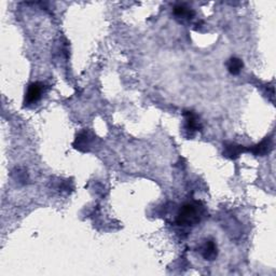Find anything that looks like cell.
Returning a JSON list of instances; mask_svg holds the SVG:
<instances>
[{
  "mask_svg": "<svg viewBox=\"0 0 276 276\" xmlns=\"http://www.w3.org/2000/svg\"><path fill=\"white\" fill-rule=\"evenodd\" d=\"M201 253L203 258L208 261H214L218 256V247L214 240H206L202 245Z\"/></svg>",
  "mask_w": 276,
  "mask_h": 276,
  "instance_id": "cell-5",
  "label": "cell"
},
{
  "mask_svg": "<svg viewBox=\"0 0 276 276\" xmlns=\"http://www.w3.org/2000/svg\"><path fill=\"white\" fill-rule=\"evenodd\" d=\"M227 70L231 75H239L244 67V63L239 57H231L227 63Z\"/></svg>",
  "mask_w": 276,
  "mask_h": 276,
  "instance_id": "cell-8",
  "label": "cell"
},
{
  "mask_svg": "<svg viewBox=\"0 0 276 276\" xmlns=\"http://www.w3.org/2000/svg\"><path fill=\"white\" fill-rule=\"evenodd\" d=\"M245 151H247L246 147L234 143H227L224 146V156L231 160H235L237 158H240L241 154Z\"/></svg>",
  "mask_w": 276,
  "mask_h": 276,
  "instance_id": "cell-6",
  "label": "cell"
},
{
  "mask_svg": "<svg viewBox=\"0 0 276 276\" xmlns=\"http://www.w3.org/2000/svg\"><path fill=\"white\" fill-rule=\"evenodd\" d=\"M74 146L77 149L82 150V151H85L86 147L90 146V137H89L88 133H85V132L80 133L78 135V137H77V139H76Z\"/></svg>",
  "mask_w": 276,
  "mask_h": 276,
  "instance_id": "cell-9",
  "label": "cell"
},
{
  "mask_svg": "<svg viewBox=\"0 0 276 276\" xmlns=\"http://www.w3.org/2000/svg\"><path fill=\"white\" fill-rule=\"evenodd\" d=\"M43 93V84L40 82H32L28 85L25 99H24V105L25 106H32L39 101Z\"/></svg>",
  "mask_w": 276,
  "mask_h": 276,
  "instance_id": "cell-3",
  "label": "cell"
},
{
  "mask_svg": "<svg viewBox=\"0 0 276 276\" xmlns=\"http://www.w3.org/2000/svg\"><path fill=\"white\" fill-rule=\"evenodd\" d=\"M174 16L180 20H192L195 16V12L192 10L191 8H189L185 4H177L174 7Z\"/></svg>",
  "mask_w": 276,
  "mask_h": 276,
  "instance_id": "cell-7",
  "label": "cell"
},
{
  "mask_svg": "<svg viewBox=\"0 0 276 276\" xmlns=\"http://www.w3.org/2000/svg\"><path fill=\"white\" fill-rule=\"evenodd\" d=\"M272 139H271V137H265L263 140H261L259 144L254 145V146H251L249 149H247V151L253 153L254 156L264 157L272 151Z\"/></svg>",
  "mask_w": 276,
  "mask_h": 276,
  "instance_id": "cell-4",
  "label": "cell"
},
{
  "mask_svg": "<svg viewBox=\"0 0 276 276\" xmlns=\"http://www.w3.org/2000/svg\"><path fill=\"white\" fill-rule=\"evenodd\" d=\"M206 215V208L202 202H189L178 211L176 224L180 227H195L200 224Z\"/></svg>",
  "mask_w": 276,
  "mask_h": 276,
  "instance_id": "cell-1",
  "label": "cell"
},
{
  "mask_svg": "<svg viewBox=\"0 0 276 276\" xmlns=\"http://www.w3.org/2000/svg\"><path fill=\"white\" fill-rule=\"evenodd\" d=\"M183 118H185V130L188 138H191L196 132L202 130V124L198 115L192 110L183 111Z\"/></svg>",
  "mask_w": 276,
  "mask_h": 276,
  "instance_id": "cell-2",
  "label": "cell"
}]
</instances>
